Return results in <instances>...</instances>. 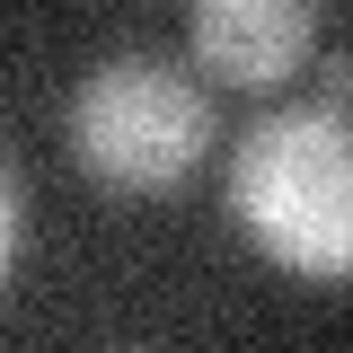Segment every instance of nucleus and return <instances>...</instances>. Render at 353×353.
I'll use <instances>...</instances> for the list:
<instances>
[{
	"instance_id": "7ed1b4c3",
	"label": "nucleus",
	"mask_w": 353,
	"mask_h": 353,
	"mask_svg": "<svg viewBox=\"0 0 353 353\" xmlns=\"http://www.w3.org/2000/svg\"><path fill=\"white\" fill-rule=\"evenodd\" d=\"M318 0H194L185 44L221 88H283L309 62Z\"/></svg>"
},
{
	"instance_id": "20e7f679",
	"label": "nucleus",
	"mask_w": 353,
	"mask_h": 353,
	"mask_svg": "<svg viewBox=\"0 0 353 353\" xmlns=\"http://www.w3.org/2000/svg\"><path fill=\"white\" fill-rule=\"evenodd\" d=\"M318 106H345L353 115V53H327L318 62Z\"/></svg>"
},
{
	"instance_id": "f03ea898",
	"label": "nucleus",
	"mask_w": 353,
	"mask_h": 353,
	"mask_svg": "<svg viewBox=\"0 0 353 353\" xmlns=\"http://www.w3.org/2000/svg\"><path fill=\"white\" fill-rule=\"evenodd\" d=\"M71 150L115 194H168L176 176H194V159L212 150V97L176 62L124 53V62H106V71L80 80V97H71Z\"/></svg>"
},
{
	"instance_id": "f257e3e1",
	"label": "nucleus",
	"mask_w": 353,
	"mask_h": 353,
	"mask_svg": "<svg viewBox=\"0 0 353 353\" xmlns=\"http://www.w3.org/2000/svg\"><path fill=\"white\" fill-rule=\"evenodd\" d=\"M230 212L283 274L353 283V115L283 106L230 159Z\"/></svg>"
},
{
	"instance_id": "39448f33",
	"label": "nucleus",
	"mask_w": 353,
	"mask_h": 353,
	"mask_svg": "<svg viewBox=\"0 0 353 353\" xmlns=\"http://www.w3.org/2000/svg\"><path fill=\"white\" fill-rule=\"evenodd\" d=\"M9 248H18V194H9V168H0V274H9Z\"/></svg>"
}]
</instances>
